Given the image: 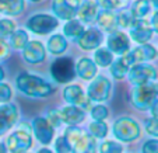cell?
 <instances>
[{
    "instance_id": "obj_1",
    "label": "cell",
    "mask_w": 158,
    "mask_h": 153,
    "mask_svg": "<svg viewBox=\"0 0 158 153\" xmlns=\"http://www.w3.org/2000/svg\"><path fill=\"white\" fill-rule=\"evenodd\" d=\"M18 90L21 93L27 94L30 97H48L49 94L53 93V87L51 83H48L46 80L38 77V76L30 75V73H21L15 80Z\"/></svg>"
},
{
    "instance_id": "obj_2",
    "label": "cell",
    "mask_w": 158,
    "mask_h": 153,
    "mask_svg": "<svg viewBox=\"0 0 158 153\" xmlns=\"http://www.w3.org/2000/svg\"><path fill=\"white\" fill-rule=\"evenodd\" d=\"M130 98H131V104L137 110H141V111L150 110L151 105L158 98V84L147 83V84L136 86L134 90L131 91Z\"/></svg>"
},
{
    "instance_id": "obj_3",
    "label": "cell",
    "mask_w": 158,
    "mask_h": 153,
    "mask_svg": "<svg viewBox=\"0 0 158 153\" xmlns=\"http://www.w3.org/2000/svg\"><path fill=\"white\" fill-rule=\"evenodd\" d=\"M140 125L130 117H120L114 122V135L120 142H133L140 138Z\"/></svg>"
},
{
    "instance_id": "obj_4",
    "label": "cell",
    "mask_w": 158,
    "mask_h": 153,
    "mask_svg": "<svg viewBox=\"0 0 158 153\" xmlns=\"http://www.w3.org/2000/svg\"><path fill=\"white\" fill-rule=\"evenodd\" d=\"M32 146V136L30 131L17 129L9 135L6 141V147L10 153H25Z\"/></svg>"
},
{
    "instance_id": "obj_5",
    "label": "cell",
    "mask_w": 158,
    "mask_h": 153,
    "mask_svg": "<svg viewBox=\"0 0 158 153\" xmlns=\"http://www.w3.org/2000/svg\"><path fill=\"white\" fill-rule=\"evenodd\" d=\"M51 73L59 83H69L76 75V66L70 58H59L52 63Z\"/></svg>"
},
{
    "instance_id": "obj_6",
    "label": "cell",
    "mask_w": 158,
    "mask_h": 153,
    "mask_svg": "<svg viewBox=\"0 0 158 153\" xmlns=\"http://www.w3.org/2000/svg\"><path fill=\"white\" fill-rule=\"evenodd\" d=\"M59 24V20L53 15L49 14H35L28 20L27 27L32 33L39 34V35H46L51 31H53Z\"/></svg>"
},
{
    "instance_id": "obj_7",
    "label": "cell",
    "mask_w": 158,
    "mask_h": 153,
    "mask_svg": "<svg viewBox=\"0 0 158 153\" xmlns=\"http://www.w3.org/2000/svg\"><path fill=\"white\" fill-rule=\"evenodd\" d=\"M129 79L134 86H140V84L151 83L152 80L157 79V70L151 65H134L129 70Z\"/></svg>"
},
{
    "instance_id": "obj_8",
    "label": "cell",
    "mask_w": 158,
    "mask_h": 153,
    "mask_svg": "<svg viewBox=\"0 0 158 153\" xmlns=\"http://www.w3.org/2000/svg\"><path fill=\"white\" fill-rule=\"evenodd\" d=\"M110 96V81L106 77L98 76L88 86V98L91 101H105Z\"/></svg>"
},
{
    "instance_id": "obj_9",
    "label": "cell",
    "mask_w": 158,
    "mask_h": 153,
    "mask_svg": "<svg viewBox=\"0 0 158 153\" xmlns=\"http://www.w3.org/2000/svg\"><path fill=\"white\" fill-rule=\"evenodd\" d=\"M63 96L64 100L69 103L70 105H76V107L81 108V110H89L91 108V100L88 97H85L84 91L81 90V87L77 84H72V86H67L63 91Z\"/></svg>"
},
{
    "instance_id": "obj_10",
    "label": "cell",
    "mask_w": 158,
    "mask_h": 153,
    "mask_svg": "<svg viewBox=\"0 0 158 153\" xmlns=\"http://www.w3.org/2000/svg\"><path fill=\"white\" fill-rule=\"evenodd\" d=\"M80 7V0H53L52 9L57 18L62 20H73Z\"/></svg>"
},
{
    "instance_id": "obj_11",
    "label": "cell",
    "mask_w": 158,
    "mask_h": 153,
    "mask_svg": "<svg viewBox=\"0 0 158 153\" xmlns=\"http://www.w3.org/2000/svg\"><path fill=\"white\" fill-rule=\"evenodd\" d=\"M32 129L35 132V138L38 139L39 143L49 145L53 139V131L52 125L45 117H36L32 121Z\"/></svg>"
},
{
    "instance_id": "obj_12",
    "label": "cell",
    "mask_w": 158,
    "mask_h": 153,
    "mask_svg": "<svg viewBox=\"0 0 158 153\" xmlns=\"http://www.w3.org/2000/svg\"><path fill=\"white\" fill-rule=\"evenodd\" d=\"M18 121V110L14 104H4L0 107V136L13 128Z\"/></svg>"
},
{
    "instance_id": "obj_13",
    "label": "cell",
    "mask_w": 158,
    "mask_h": 153,
    "mask_svg": "<svg viewBox=\"0 0 158 153\" xmlns=\"http://www.w3.org/2000/svg\"><path fill=\"white\" fill-rule=\"evenodd\" d=\"M152 35V28L147 20L143 18H136L130 28V37L133 41L139 42V44H147Z\"/></svg>"
},
{
    "instance_id": "obj_14",
    "label": "cell",
    "mask_w": 158,
    "mask_h": 153,
    "mask_svg": "<svg viewBox=\"0 0 158 153\" xmlns=\"http://www.w3.org/2000/svg\"><path fill=\"white\" fill-rule=\"evenodd\" d=\"M129 48H130V42H129V38L125 33L115 31V33H112L109 35V38H108V49L112 54L123 55L129 51Z\"/></svg>"
},
{
    "instance_id": "obj_15",
    "label": "cell",
    "mask_w": 158,
    "mask_h": 153,
    "mask_svg": "<svg viewBox=\"0 0 158 153\" xmlns=\"http://www.w3.org/2000/svg\"><path fill=\"white\" fill-rule=\"evenodd\" d=\"M59 117L62 122L67 124L69 126H76L77 124H81L85 118V111L76 105H67L63 107L59 111Z\"/></svg>"
},
{
    "instance_id": "obj_16",
    "label": "cell",
    "mask_w": 158,
    "mask_h": 153,
    "mask_svg": "<svg viewBox=\"0 0 158 153\" xmlns=\"http://www.w3.org/2000/svg\"><path fill=\"white\" fill-rule=\"evenodd\" d=\"M45 46L39 41H28V44L23 48V56L30 63H39L45 59Z\"/></svg>"
},
{
    "instance_id": "obj_17",
    "label": "cell",
    "mask_w": 158,
    "mask_h": 153,
    "mask_svg": "<svg viewBox=\"0 0 158 153\" xmlns=\"http://www.w3.org/2000/svg\"><path fill=\"white\" fill-rule=\"evenodd\" d=\"M112 66H110V73L114 76L115 79L120 80L126 76V73L130 70L131 65H134V60H133V55L131 52H126L123 54L122 56L119 58L118 60H115L114 63H110Z\"/></svg>"
},
{
    "instance_id": "obj_18",
    "label": "cell",
    "mask_w": 158,
    "mask_h": 153,
    "mask_svg": "<svg viewBox=\"0 0 158 153\" xmlns=\"http://www.w3.org/2000/svg\"><path fill=\"white\" fill-rule=\"evenodd\" d=\"M102 38H104L102 33L98 28H88V30H84L83 35L78 38V44L83 49L91 51V49H95L101 45Z\"/></svg>"
},
{
    "instance_id": "obj_19",
    "label": "cell",
    "mask_w": 158,
    "mask_h": 153,
    "mask_svg": "<svg viewBox=\"0 0 158 153\" xmlns=\"http://www.w3.org/2000/svg\"><path fill=\"white\" fill-rule=\"evenodd\" d=\"M76 15L83 23H91V21L97 20V15H98V4H97V2L95 0H85L83 4H80Z\"/></svg>"
},
{
    "instance_id": "obj_20",
    "label": "cell",
    "mask_w": 158,
    "mask_h": 153,
    "mask_svg": "<svg viewBox=\"0 0 158 153\" xmlns=\"http://www.w3.org/2000/svg\"><path fill=\"white\" fill-rule=\"evenodd\" d=\"M95 150H97L95 138H93L89 133H83L81 138L76 143L72 145L73 153H95Z\"/></svg>"
},
{
    "instance_id": "obj_21",
    "label": "cell",
    "mask_w": 158,
    "mask_h": 153,
    "mask_svg": "<svg viewBox=\"0 0 158 153\" xmlns=\"http://www.w3.org/2000/svg\"><path fill=\"white\" fill-rule=\"evenodd\" d=\"M76 73L84 80H91L97 75V65L88 58H83L76 65Z\"/></svg>"
},
{
    "instance_id": "obj_22",
    "label": "cell",
    "mask_w": 158,
    "mask_h": 153,
    "mask_svg": "<svg viewBox=\"0 0 158 153\" xmlns=\"http://www.w3.org/2000/svg\"><path fill=\"white\" fill-rule=\"evenodd\" d=\"M97 21H98V25L102 28L104 31L108 33H115L118 25V15H115L112 11L109 10H104V11L98 13L97 15Z\"/></svg>"
},
{
    "instance_id": "obj_23",
    "label": "cell",
    "mask_w": 158,
    "mask_h": 153,
    "mask_svg": "<svg viewBox=\"0 0 158 153\" xmlns=\"http://www.w3.org/2000/svg\"><path fill=\"white\" fill-rule=\"evenodd\" d=\"M131 55H133L134 63L136 62L141 63V62H147V60L154 59L157 56V49L152 45H150V44H141L140 46H137V48H134L131 51Z\"/></svg>"
},
{
    "instance_id": "obj_24",
    "label": "cell",
    "mask_w": 158,
    "mask_h": 153,
    "mask_svg": "<svg viewBox=\"0 0 158 153\" xmlns=\"http://www.w3.org/2000/svg\"><path fill=\"white\" fill-rule=\"evenodd\" d=\"M24 0H0V13L7 15H18L24 10Z\"/></svg>"
},
{
    "instance_id": "obj_25",
    "label": "cell",
    "mask_w": 158,
    "mask_h": 153,
    "mask_svg": "<svg viewBox=\"0 0 158 153\" xmlns=\"http://www.w3.org/2000/svg\"><path fill=\"white\" fill-rule=\"evenodd\" d=\"M63 31H64V35L67 37V38L70 39H78L81 35H83L84 33V27L83 24H81L78 20H69L67 23L64 24V28H63Z\"/></svg>"
},
{
    "instance_id": "obj_26",
    "label": "cell",
    "mask_w": 158,
    "mask_h": 153,
    "mask_svg": "<svg viewBox=\"0 0 158 153\" xmlns=\"http://www.w3.org/2000/svg\"><path fill=\"white\" fill-rule=\"evenodd\" d=\"M66 48H67V41H66V38L63 35L56 34V35H53V37L49 38L48 51L51 52V54H53V55L63 54V52L66 51Z\"/></svg>"
},
{
    "instance_id": "obj_27",
    "label": "cell",
    "mask_w": 158,
    "mask_h": 153,
    "mask_svg": "<svg viewBox=\"0 0 158 153\" xmlns=\"http://www.w3.org/2000/svg\"><path fill=\"white\" fill-rule=\"evenodd\" d=\"M28 44V34L24 30H17L10 35V46L14 49H23Z\"/></svg>"
},
{
    "instance_id": "obj_28",
    "label": "cell",
    "mask_w": 158,
    "mask_h": 153,
    "mask_svg": "<svg viewBox=\"0 0 158 153\" xmlns=\"http://www.w3.org/2000/svg\"><path fill=\"white\" fill-rule=\"evenodd\" d=\"M150 13L148 0H136L131 6V15L134 18H143Z\"/></svg>"
},
{
    "instance_id": "obj_29",
    "label": "cell",
    "mask_w": 158,
    "mask_h": 153,
    "mask_svg": "<svg viewBox=\"0 0 158 153\" xmlns=\"http://www.w3.org/2000/svg\"><path fill=\"white\" fill-rule=\"evenodd\" d=\"M89 135L95 139H102L108 135V125L104 121H94L89 124Z\"/></svg>"
},
{
    "instance_id": "obj_30",
    "label": "cell",
    "mask_w": 158,
    "mask_h": 153,
    "mask_svg": "<svg viewBox=\"0 0 158 153\" xmlns=\"http://www.w3.org/2000/svg\"><path fill=\"white\" fill-rule=\"evenodd\" d=\"M94 60H95L97 65H99L102 68H106L114 62V56H112V52L109 49L99 48V49H97L95 55H94Z\"/></svg>"
},
{
    "instance_id": "obj_31",
    "label": "cell",
    "mask_w": 158,
    "mask_h": 153,
    "mask_svg": "<svg viewBox=\"0 0 158 153\" xmlns=\"http://www.w3.org/2000/svg\"><path fill=\"white\" fill-rule=\"evenodd\" d=\"M123 145L115 141H105L99 146V153H122Z\"/></svg>"
},
{
    "instance_id": "obj_32",
    "label": "cell",
    "mask_w": 158,
    "mask_h": 153,
    "mask_svg": "<svg viewBox=\"0 0 158 153\" xmlns=\"http://www.w3.org/2000/svg\"><path fill=\"white\" fill-rule=\"evenodd\" d=\"M83 131H81L80 128H77V126H69V128L64 131V138L67 139V142L70 143V146H72L73 143H76V142L78 141V139L81 138V135H83Z\"/></svg>"
},
{
    "instance_id": "obj_33",
    "label": "cell",
    "mask_w": 158,
    "mask_h": 153,
    "mask_svg": "<svg viewBox=\"0 0 158 153\" xmlns=\"http://www.w3.org/2000/svg\"><path fill=\"white\" fill-rule=\"evenodd\" d=\"M14 31H15V25L11 20H7V18L0 20V38L10 37Z\"/></svg>"
},
{
    "instance_id": "obj_34",
    "label": "cell",
    "mask_w": 158,
    "mask_h": 153,
    "mask_svg": "<svg viewBox=\"0 0 158 153\" xmlns=\"http://www.w3.org/2000/svg\"><path fill=\"white\" fill-rule=\"evenodd\" d=\"M134 20H136V18L131 15V13L123 11L118 15V25H119V27H123V28H131Z\"/></svg>"
},
{
    "instance_id": "obj_35",
    "label": "cell",
    "mask_w": 158,
    "mask_h": 153,
    "mask_svg": "<svg viewBox=\"0 0 158 153\" xmlns=\"http://www.w3.org/2000/svg\"><path fill=\"white\" fill-rule=\"evenodd\" d=\"M91 117L94 121H104L108 117V108L105 105H95L91 108Z\"/></svg>"
},
{
    "instance_id": "obj_36",
    "label": "cell",
    "mask_w": 158,
    "mask_h": 153,
    "mask_svg": "<svg viewBox=\"0 0 158 153\" xmlns=\"http://www.w3.org/2000/svg\"><path fill=\"white\" fill-rule=\"evenodd\" d=\"M55 149L57 153H70L72 152V146L67 142V139L64 136H59V138L55 141Z\"/></svg>"
},
{
    "instance_id": "obj_37",
    "label": "cell",
    "mask_w": 158,
    "mask_h": 153,
    "mask_svg": "<svg viewBox=\"0 0 158 153\" xmlns=\"http://www.w3.org/2000/svg\"><path fill=\"white\" fill-rule=\"evenodd\" d=\"M146 132L148 133V135L154 136V138H158V118H148V120L146 121Z\"/></svg>"
},
{
    "instance_id": "obj_38",
    "label": "cell",
    "mask_w": 158,
    "mask_h": 153,
    "mask_svg": "<svg viewBox=\"0 0 158 153\" xmlns=\"http://www.w3.org/2000/svg\"><path fill=\"white\" fill-rule=\"evenodd\" d=\"M97 4L101 6L102 9L105 10H115V9H119L122 2L120 0H97Z\"/></svg>"
},
{
    "instance_id": "obj_39",
    "label": "cell",
    "mask_w": 158,
    "mask_h": 153,
    "mask_svg": "<svg viewBox=\"0 0 158 153\" xmlns=\"http://www.w3.org/2000/svg\"><path fill=\"white\" fill-rule=\"evenodd\" d=\"M10 98H11V89H10V86L0 81V103L6 104V103H9Z\"/></svg>"
},
{
    "instance_id": "obj_40",
    "label": "cell",
    "mask_w": 158,
    "mask_h": 153,
    "mask_svg": "<svg viewBox=\"0 0 158 153\" xmlns=\"http://www.w3.org/2000/svg\"><path fill=\"white\" fill-rule=\"evenodd\" d=\"M143 153H158V139H148L141 147Z\"/></svg>"
},
{
    "instance_id": "obj_41",
    "label": "cell",
    "mask_w": 158,
    "mask_h": 153,
    "mask_svg": "<svg viewBox=\"0 0 158 153\" xmlns=\"http://www.w3.org/2000/svg\"><path fill=\"white\" fill-rule=\"evenodd\" d=\"M45 118L49 121V124L52 125L53 129L59 128V126L62 125V120H60V117H59V111H51Z\"/></svg>"
},
{
    "instance_id": "obj_42",
    "label": "cell",
    "mask_w": 158,
    "mask_h": 153,
    "mask_svg": "<svg viewBox=\"0 0 158 153\" xmlns=\"http://www.w3.org/2000/svg\"><path fill=\"white\" fill-rule=\"evenodd\" d=\"M7 56H9V46H7L6 42L0 39V59H4Z\"/></svg>"
},
{
    "instance_id": "obj_43",
    "label": "cell",
    "mask_w": 158,
    "mask_h": 153,
    "mask_svg": "<svg viewBox=\"0 0 158 153\" xmlns=\"http://www.w3.org/2000/svg\"><path fill=\"white\" fill-rule=\"evenodd\" d=\"M151 28L158 34V11H155L151 18Z\"/></svg>"
},
{
    "instance_id": "obj_44",
    "label": "cell",
    "mask_w": 158,
    "mask_h": 153,
    "mask_svg": "<svg viewBox=\"0 0 158 153\" xmlns=\"http://www.w3.org/2000/svg\"><path fill=\"white\" fill-rule=\"evenodd\" d=\"M150 111H151V115H152V117H154V118H158V98H157V101H155L154 104L151 105Z\"/></svg>"
},
{
    "instance_id": "obj_45",
    "label": "cell",
    "mask_w": 158,
    "mask_h": 153,
    "mask_svg": "<svg viewBox=\"0 0 158 153\" xmlns=\"http://www.w3.org/2000/svg\"><path fill=\"white\" fill-rule=\"evenodd\" d=\"M38 153H53V152H52V150H49L48 147H42V149L38 150Z\"/></svg>"
},
{
    "instance_id": "obj_46",
    "label": "cell",
    "mask_w": 158,
    "mask_h": 153,
    "mask_svg": "<svg viewBox=\"0 0 158 153\" xmlns=\"http://www.w3.org/2000/svg\"><path fill=\"white\" fill-rule=\"evenodd\" d=\"M0 153H7V147L4 143H0Z\"/></svg>"
},
{
    "instance_id": "obj_47",
    "label": "cell",
    "mask_w": 158,
    "mask_h": 153,
    "mask_svg": "<svg viewBox=\"0 0 158 153\" xmlns=\"http://www.w3.org/2000/svg\"><path fill=\"white\" fill-rule=\"evenodd\" d=\"M3 77H4V70L2 69V66H0V81L3 80Z\"/></svg>"
},
{
    "instance_id": "obj_48",
    "label": "cell",
    "mask_w": 158,
    "mask_h": 153,
    "mask_svg": "<svg viewBox=\"0 0 158 153\" xmlns=\"http://www.w3.org/2000/svg\"><path fill=\"white\" fill-rule=\"evenodd\" d=\"M152 2H154V4H155V7H157V9H158V0H152Z\"/></svg>"
},
{
    "instance_id": "obj_49",
    "label": "cell",
    "mask_w": 158,
    "mask_h": 153,
    "mask_svg": "<svg viewBox=\"0 0 158 153\" xmlns=\"http://www.w3.org/2000/svg\"><path fill=\"white\" fill-rule=\"evenodd\" d=\"M31 2H39V0H31Z\"/></svg>"
},
{
    "instance_id": "obj_50",
    "label": "cell",
    "mask_w": 158,
    "mask_h": 153,
    "mask_svg": "<svg viewBox=\"0 0 158 153\" xmlns=\"http://www.w3.org/2000/svg\"><path fill=\"white\" fill-rule=\"evenodd\" d=\"M125 2H127V0H125Z\"/></svg>"
},
{
    "instance_id": "obj_51",
    "label": "cell",
    "mask_w": 158,
    "mask_h": 153,
    "mask_svg": "<svg viewBox=\"0 0 158 153\" xmlns=\"http://www.w3.org/2000/svg\"><path fill=\"white\" fill-rule=\"evenodd\" d=\"M25 153H28V152H25Z\"/></svg>"
}]
</instances>
